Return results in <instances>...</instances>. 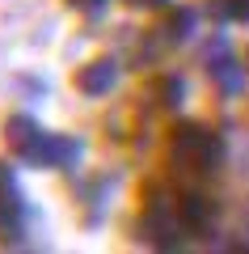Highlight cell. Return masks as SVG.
Returning <instances> with one entry per match:
<instances>
[{"label": "cell", "instance_id": "obj_1", "mask_svg": "<svg viewBox=\"0 0 249 254\" xmlns=\"http://www.w3.org/2000/svg\"><path fill=\"white\" fill-rule=\"evenodd\" d=\"M0 182H9V174H0Z\"/></svg>", "mask_w": 249, "mask_h": 254}]
</instances>
